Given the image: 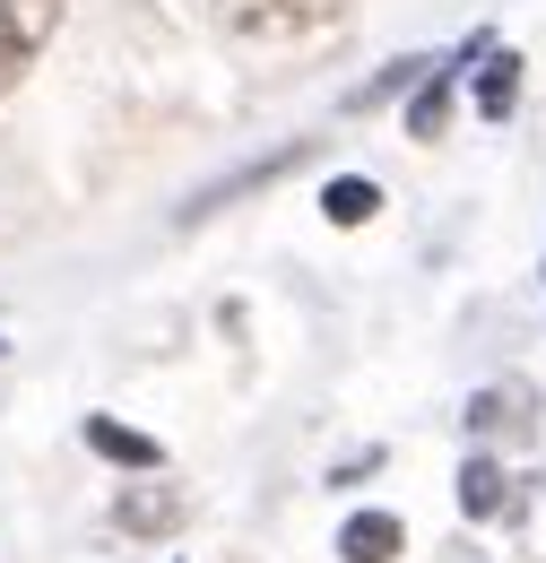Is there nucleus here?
<instances>
[{"instance_id":"f257e3e1","label":"nucleus","mask_w":546,"mask_h":563,"mask_svg":"<svg viewBox=\"0 0 546 563\" xmlns=\"http://www.w3.org/2000/svg\"><path fill=\"white\" fill-rule=\"evenodd\" d=\"M53 26H62V0H0V96L26 78V62L44 53Z\"/></svg>"},{"instance_id":"f03ea898","label":"nucleus","mask_w":546,"mask_h":563,"mask_svg":"<svg viewBox=\"0 0 546 563\" xmlns=\"http://www.w3.org/2000/svg\"><path fill=\"white\" fill-rule=\"evenodd\" d=\"M347 0H217V18L234 26V35H313V26H330Z\"/></svg>"},{"instance_id":"7ed1b4c3","label":"nucleus","mask_w":546,"mask_h":563,"mask_svg":"<svg viewBox=\"0 0 546 563\" xmlns=\"http://www.w3.org/2000/svg\"><path fill=\"white\" fill-rule=\"evenodd\" d=\"M478 53H485V35H469L460 53H443L434 70L416 78V96H408V140H434V131L451 122V87H460V78L478 70Z\"/></svg>"},{"instance_id":"20e7f679","label":"nucleus","mask_w":546,"mask_h":563,"mask_svg":"<svg viewBox=\"0 0 546 563\" xmlns=\"http://www.w3.org/2000/svg\"><path fill=\"white\" fill-rule=\"evenodd\" d=\"M521 503H529V486H521L494 451H478V460L460 468V511H469V520H521Z\"/></svg>"},{"instance_id":"39448f33","label":"nucleus","mask_w":546,"mask_h":563,"mask_svg":"<svg viewBox=\"0 0 546 563\" xmlns=\"http://www.w3.org/2000/svg\"><path fill=\"white\" fill-rule=\"evenodd\" d=\"M113 520H122L131 538H174V529H183V494L165 486L156 468H139L131 486H122V503H113Z\"/></svg>"},{"instance_id":"423d86ee","label":"nucleus","mask_w":546,"mask_h":563,"mask_svg":"<svg viewBox=\"0 0 546 563\" xmlns=\"http://www.w3.org/2000/svg\"><path fill=\"white\" fill-rule=\"evenodd\" d=\"M529 424H538V390H529V382H485L478 399H469V433H478V442H494V433L521 442Z\"/></svg>"},{"instance_id":"0eeeda50","label":"nucleus","mask_w":546,"mask_h":563,"mask_svg":"<svg viewBox=\"0 0 546 563\" xmlns=\"http://www.w3.org/2000/svg\"><path fill=\"white\" fill-rule=\"evenodd\" d=\"M87 451L96 460H113V468H165V442L156 433H131V424H113V417H87Z\"/></svg>"},{"instance_id":"6e6552de","label":"nucleus","mask_w":546,"mask_h":563,"mask_svg":"<svg viewBox=\"0 0 546 563\" xmlns=\"http://www.w3.org/2000/svg\"><path fill=\"white\" fill-rule=\"evenodd\" d=\"M400 538H408V529H400L391 511H356V520L339 529V555L347 563H391V555H400Z\"/></svg>"},{"instance_id":"1a4fd4ad","label":"nucleus","mask_w":546,"mask_h":563,"mask_svg":"<svg viewBox=\"0 0 546 563\" xmlns=\"http://www.w3.org/2000/svg\"><path fill=\"white\" fill-rule=\"evenodd\" d=\"M512 104H521V53H494V44H485L478 53V113L503 122Z\"/></svg>"},{"instance_id":"9d476101","label":"nucleus","mask_w":546,"mask_h":563,"mask_svg":"<svg viewBox=\"0 0 546 563\" xmlns=\"http://www.w3.org/2000/svg\"><path fill=\"white\" fill-rule=\"evenodd\" d=\"M321 217H330V225H364V217H382V183H373V174H330Z\"/></svg>"},{"instance_id":"9b49d317","label":"nucleus","mask_w":546,"mask_h":563,"mask_svg":"<svg viewBox=\"0 0 546 563\" xmlns=\"http://www.w3.org/2000/svg\"><path fill=\"white\" fill-rule=\"evenodd\" d=\"M0 355H9V339H0Z\"/></svg>"}]
</instances>
